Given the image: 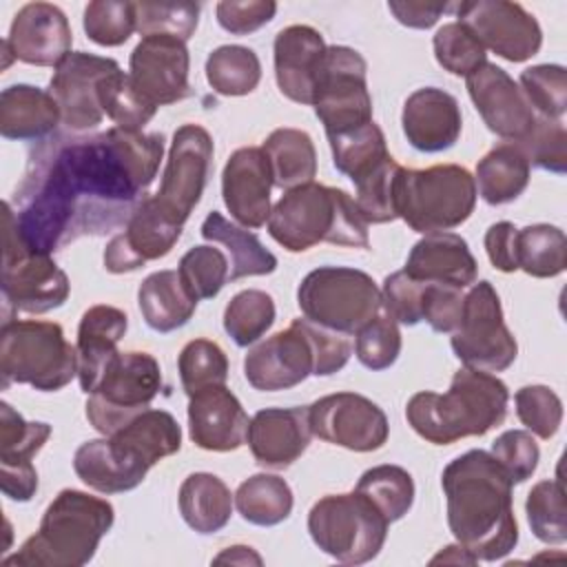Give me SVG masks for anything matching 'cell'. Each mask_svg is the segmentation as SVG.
<instances>
[{
    "instance_id": "12",
    "label": "cell",
    "mask_w": 567,
    "mask_h": 567,
    "mask_svg": "<svg viewBox=\"0 0 567 567\" xmlns=\"http://www.w3.org/2000/svg\"><path fill=\"white\" fill-rule=\"evenodd\" d=\"M159 388L162 370L153 354L140 350L117 352L86 399V419L102 436H111L148 410Z\"/></svg>"
},
{
    "instance_id": "42",
    "label": "cell",
    "mask_w": 567,
    "mask_h": 567,
    "mask_svg": "<svg viewBox=\"0 0 567 567\" xmlns=\"http://www.w3.org/2000/svg\"><path fill=\"white\" fill-rule=\"evenodd\" d=\"M73 470L78 478L100 494H122L135 489L140 483L111 454L109 439H91L75 450Z\"/></svg>"
},
{
    "instance_id": "32",
    "label": "cell",
    "mask_w": 567,
    "mask_h": 567,
    "mask_svg": "<svg viewBox=\"0 0 567 567\" xmlns=\"http://www.w3.org/2000/svg\"><path fill=\"white\" fill-rule=\"evenodd\" d=\"M60 109L53 95L31 84H11L0 93V135L18 142H42L53 135Z\"/></svg>"
},
{
    "instance_id": "41",
    "label": "cell",
    "mask_w": 567,
    "mask_h": 567,
    "mask_svg": "<svg viewBox=\"0 0 567 567\" xmlns=\"http://www.w3.org/2000/svg\"><path fill=\"white\" fill-rule=\"evenodd\" d=\"M567 266V237L558 226L532 224L518 228V270L549 279Z\"/></svg>"
},
{
    "instance_id": "25",
    "label": "cell",
    "mask_w": 567,
    "mask_h": 567,
    "mask_svg": "<svg viewBox=\"0 0 567 567\" xmlns=\"http://www.w3.org/2000/svg\"><path fill=\"white\" fill-rule=\"evenodd\" d=\"M106 439L111 454L142 483L155 463L179 452L182 427L171 412L148 408Z\"/></svg>"
},
{
    "instance_id": "47",
    "label": "cell",
    "mask_w": 567,
    "mask_h": 567,
    "mask_svg": "<svg viewBox=\"0 0 567 567\" xmlns=\"http://www.w3.org/2000/svg\"><path fill=\"white\" fill-rule=\"evenodd\" d=\"M527 523L534 536L547 545H563L567 540L565 487L560 478H545L532 487L525 501Z\"/></svg>"
},
{
    "instance_id": "28",
    "label": "cell",
    "mask_w": 567,
    "mask_h": 567,
    "mask_svg": "<svg viewBox=\"0 0 567 567\" xmlns=\"http://www.w3.org/2000/svg\"><path fill=\"white\" fill-rule=\"evenodd\" d=\"M401 126L412 148L421 153H441L452 148L461 137V106L452 93L436 86H423L408 95Z\"/></svg>"
},
{
    "instance_id": "4",
    "label": "cell",
    "mask_w": 567,
    "mask_h": 567,
    "mask_svg": "<svg viewBox=\"0 0 567 567\" xmlns=\"http://www.w3.org/2000/svg\"><path fill=\"white\" fill-rule=\"evenodd\" d=\"M113 520L115 512L109 501L80 489H62L44 509L38 532L2 565L82 567L95 556Z\"/></svg>"
},
{
    "instance_id": "1",
    "label": "cell",
    "mask_w": 567,
    "mask_h": 567,
    "mask_svg": "<svg viewBox=\"0 0 567 567\" xmlns=\"http://www.w3.org/2000/svg\"><path fill=\"white\" fill-rule=\"evenodd\" d=\"M164 157V135L111 126L97 135H51L29 155L16 228L31 252L51 255L126 226Z\"/></svg>"
},
{
    "instance_id": "34",
    "label": "cell",
    "mask_w": 567,
    "mask_h": 567,
    "mask_svg": "<svg viewBox=\"0 0 567 567\" xmlns=\"http://www.w3.org/2000/svg\"><path fill=\"white\" fill-rule=\"evenodd\" d=\"M177 501L184 523L204 536L224 529L235 505V496L228 485L210 472L188 474L179 487Z\"/></svg>"
},
{
    "instance_id": "8",
    "label": "cell",
    "mask_w": 567,
    "mask_h": 567,
    "mask_svg": "<svg viewBox=\"0 0 567 567\" xmlns=\"http://www.w3.org/2000/svg\"><path fill=\"white\" fill-rule=\"evenodd\" d=\"M476 206V184L467 168L436 164L403 168L396 179V215L416 233L432 235L461 226Z\"/></svg>"
},
{
    "instance_id": "16",
    "label": "cell",
    "mask_w": 567,
    "mask_h": 567,
    "mask_svg": "<svg viewBox=\"0 0 567 567\" xmlns=\"http://www.w3.org/2000/svg\"><path fill=\"white\" fill-rule=\"evenodd\" d=\"M213 166V137L199 124H182L171 142L166 168L157 195V204L186 224L199 204Z\"/></svg>"
},
{
    "instance_id": "38",
    "label": "cell",
    "mask_w": 567,
    "mask_h": 567,
    "mask_svg": "<svg viewBox=\"0 0 567 567\" xmlns=\"http://www.w3.org/2000/svg\"><path fill=\"white\" fill-rule=\"evenodd\" d=\"M292 489L277 474H252L239 483L235 507L241 518L257 527H275L292 512Z\"/></svg>"
},
{
    "instance_id": "40",
    "label": "cell",
    "mask_w": 567,
    "mask_h": 567,
    "mask_svg": "<svg viewBox=\"0 0 567 567\" xmlns=\"http://www.w3.org/2000/svg\"><path fill=\"white\" fill-rule=\"evenodd\" d=\"M330 151H332V164L339 173L348 175L352 182H359L363 175H368L372 168H377L385 157H390L385 146V135L374 124V120L361 128L330 135Z\"/></svg>"
},
{
    "instance_id": "43",
    "label": "cell",
    "mask_w": 567,
    "mask_h": 567,
    "mask_svg": "<svg viewBox=\"0 0 567 567\" xmlns=\"http://www.w3.org/2000/svg\"><path fill=\"white\" fill-rule=\"evenodd\" d=\"M354 489L368 496L388 523L401 520L414 503V481L410 472L399 465H377L365 470Z\"/></svg>"
},
{
    "instance_id": "51",
    "label": "cell",
    "mask_w": 567,
    "mask_h": 567,
    "mask_svg": "<svg viewBox=\"0 0 567 567\" xmlns=\"http://www.w3.org/2000/svg\"><path fill=\"white\" fill-rule=\"evenodd\" d=\"M177 272L184 286L188 288V292L199 301V299H213L219 295V290L228 281L230 264L219 248L204 244V246L190 248L179 259Z\"/></svg>"
},
{
    "instance_id": "45",
    "label": "cell",
    "mask_w": 567,
    "mask_h": 567,
    "mask_svg": "<svg viewBox=\"0 0 567 567\" xmlns=\"http://www.w3.org/2000/svg\"><path fill=\"white\" fill-rule=\"evenodd\" d=\"M401 173V164L390 155L368 175H363L357 186L354 204L365 224H388L394 221L396 215V179Z\"/></svg>"
},
{
    "instance_id": "26",
    "label": "cell",
    "mask_w": 567,
    "mask_h": 567,
    "mask_svg": "<svg viewBox=\"0 0 567 567\" xmlns=\"http://www.w3.org/2000/svg\"><path fill=\"white\" fill-rule=\"evenodd\" d=\"M312 436L308 405L264 408L250 419L246 443L259 465L284 470L308 450Z\"/></svg>"
},
{
    "instance_id": "13",
    "label": "cell",
    "mask_w": 567,
    "mask_h": 567,
    "mask_svg": "<svg viewBox=\"0 0 567 567\" xmlns=\"http://www.w3.org/2000/svg\"><path fill=\"white\" fill-rule=\"evenodd\" d=\"M365 73L368 64L359 51L341 44L326 49L315 82L312 106L328 137L372 122V97Z\"/></svg>"
},
{
    "instance_id": "46",
    "label": "cell",
    "mask_w": 567,
    "mask_h": 567,
    "mask_svg": "<svg viewBox=\"0 0 567 567\" xmlns=\"http://www.w3.org/2000/svg\"><path fill=\"white\" fill-rule=\"evenodd\" d=\"M100 104L104 115L124 131H142L157 111L135 91L128 73L122 69H115L100 82Z\"/></svg>"
},
{
    "instance_id": "17",
    "label": "cell",
    "mask_w": 567,
    "mask_h": 567,
    "mask_svg": "<svg viewBox=\"0 0 567 567\" xmlns=\"http://www.w3.org/2000/svg\"><path fill=\"white\" fill-rule=\"evenodd\" d=\"M308 410L315 436L352 452H374L390 436L385 412L357 392L326 394Z\"/></svg>"
},
{
    "instance_id": "57",
    "label": "cell",
    "mask_w": 567,
    "mask_h": 567,
    "mask_svg": "<svg viewBox=\"0 0 567 567\" xmlns=\"http://www.w3.org/2000/svg\"><path fill=\"white\" fill-rule=\"evenodd\" d=\"M501 467L507 472L514 485L525 483L538 467L540 450L532 432L527 430H507L492 443L489 452Z\"/></svg>"
},
{
    "instance_id": "3",
    "label": "cell",
    "mask_w": 567,
    "mask_h": 567,
    "mask_svg": "<svg viewBox=\"0 0 567 567\" xmlns=\"http://www.w3.org/2000/svg\"><path fill=\"white\" fill-rule=\"evenodd\" d=\"M507 403L509 390L496 374L463 365L454 372L447 392H416L405 405V419L427 443L452 445L501 425Z\"/></svg>"
},
{
    "instance_id": "49",
    "label": "cell",
    "mask_w": 567,
    "mask_h": 567,
    "mask_svg": "<svg viewBox=\"0 0 567 567\" xmlns=\"http://www.w3.org/2000/svg\"><path fill=\"white\" fill-rule=\"evenodd\" d=\"M436 62L452 75L470 78L487 62V51L463 22H447L434 33Z\"/></svg>"
},
{
    "instance_id": "55",
    "label": "cell",
    "mask_w": 567,
    "mask_h": 567,
    "mask_svg": "<svg viewBox=\"0 0 567 567\" xmlns=\"http://www.w3.org/2000/svg\"><path fill=\"white\" fill-rule=\"evenodd\" d=\"M401 346L403 341L399 323L392 321L388 315H377L357 332L354 354L363 368L379 372L390 368L399 359Z\"/></svg>"
},
{
    "instance_id": "44",
    "label": "cell",
    "mask_w": 567,
    "mask_h": 567,
    "mask_svg": "<svg viewBox=\"0 0 567 567\" xmlns=\"http://www.w3.org/2000/svg\"><path fill=\"white\" fill-rule=\"evenodd\" d=\"M275 323V301L268 292L248 288L237 292L224 310V330L239 346L257 343Z\"/></svg>"
},
{
    "instance_id": "63",
    "label": "cell",
    "mask_w": 567,
    "mask_h": 567,
    "mask_svg": "<svg viewBox=\"0 0 567 567\" xmlns=\"http://www.w3.org/2000/svg\"><path fill=\"white\" fill-rule=\"evenodd\" d=\"M213 563H230V565H261V556L246 545H233L226 547L221 554L213 558Z\"/></svg>"
},
{
    "instance_id": "56",
    "label": "cell",
    "mask_w": 567,
    "mask_h": 567,
    "mask_svg": "<svg viewBox=\"0 0 567 567\" xmlns=\"http://www.w3.org/2000/svg\"><path fill=\"white\" fill-rule=\"evenodd\" d=\"M516 416L538 439H551L563 423V401L547 385H525L514 394Z\"/></svg>"
},
{
    "instance_id": "54",
    "label": "cell",
    "mask_w": 567,
    "mask_h": 567,
    "mask_svg": "<svg viewBox=\"0 0 567 567\" xmlns=\"http://www.w3.org/2000/svg\"><path fill=\"white\" fill-rule=\"evenodd\" d=\"M529 166L563 175L567 171V131L560 120L536 117L532 131L516 142Z\"/></svg>"
},
{
    "instance_id": "5",
    "label": "cell",
    "mask_w": 567,
    "mask_h": 567,
    "mask_svg": "<svg viewBox=\"0 0 567 567\" xmlns=\"http://www.w3.org/2000/svg\"><path fill=\"white\" fill-rule=\"evenodd\" d=\"M346 334L321 328L308 319H295L286 330L248 350L244 377L259 392L290 390L310 374L330 377L350 359Z\"/></svg>"
},
{
    "instance_id": "53",
    "label": "cell",
    "mask_w": 567,
    "mask_h": 567,
    "mask_svg": "<svg viewBox=\"0 0 567 567\" xmlns=\"http://www.w3.org/2000/svg\"><path fill=\"white\" fill-rule=\"evenodd\" d=\"M137 33L146 35H173L188 42L197 29L199 4L195 2H135Z\"/></svg>"
},
{
    "instance_id": "33",
    "label": "cell",
    "mask_w": 567,
    "mask_h": 567,
    "mask_svg": "<svg viewBox=\"0 0 567 567\" xmlns=\"http://www.w3.org/2000/svg\"><path fill=\"white\" fill-rule=\"evenodd\" d=\"M137 306L146 326L166 334L190 321L197 299L188 292L177 270H157L140 284Z\"/></svg>"
},
{
    "instance_id": "2",
    "label": "cell",
    "mask_w": 567,
    "mask_h": 567,
    "mask_svg": "<svg viewBox=\"0 0 567 567\" xmlns=\"http://www.w3.org/2000/svg\"><path fill=\"white\" fill-rule=\"evenodd\" d=\"M447 525L476 560L505 558L518 543L514 496L507 472L485 450H467L441 476Z\"/></svg>"
},
{
    "instance_id": "23",
    "label": "cell",
    "mask_w": 567,
    "mask_h": 567,
    "mask_svg": "<svg viewBox=\"0 0 567 567\" xmlns=\"http://www.w3.org/2000/svg\"><path fill=\"white\" fill-rule=\"evenodd\" d=\"M272 186V171L264 148L244 146L230 153L221 173V197L237 224L244 228L268 224Z\"/></svg>"
},
{
    "instance_id": "18",
    "label": "cell",
    "mask_w": 567,
    "mask_h": 567,
    "mask_svg": "<svg viewBox=\"0 0 567 567\" xmlns=\"http://www.w3.org/2000/svg\"><path fill=\"white\" fill-rule=\"evenodd\" d=\"M120 69L113 58L86 51H71L53 71L49 93L53 95L60 120L71 133H84L102 124L100 82Z\"/></svg>"
},
{
    "instance_id": "52",
    "label": "cell",
    "mask_w": 567,
    "mask_h": 567,
    "mask_svg": "<svg viewBox=\"0 0 567 567\" xmlns=\"http://www.w3.org/2000/svg\"><path fill=\"white\" fill-rule=\"evenodd\" d=\"M89 40L100 47H120L137 31L135 2L95 0L89 2L82 18Z\"/></svg>"
},
{
    "instance_id": "29",
    "label": "cell",
    "mask_w": 567,
    "mask_h": 567,
    "mask_svg": "<svg viewBox=\"0 0 567 567\" xmlns=\"http://www.w3.org/2000/svg\"><path fill=\"white\" fill-rule=\"evenodd\" d=\"M328 44L323 35L308 24H290L275 38V78L279 91L297 102L312 106L315 82Z\"/></svg>"
},
{
    "instance_id": "48",
    "label": "cell",
    "mask_w": 567,
    "mask_h": 567,
    "mask_svg": "<svg viewBox=\"0 0 567 567\" xmlns=\"http://www.w3.org/2000/svg\"><path fill=\"white\" fill-rule=\"evenodd\" d=\"M177 370L182 388L190 396L204 388L226 385L228 359L215 341L193 339L182 348L177 357Z\"/></svg>"
},
{
    "instance_id": "62",
    "label": "cell",
    "mask_w": 567,
    "mask_h": 567,
    "mask_svg": "<svg viewBox=\"0 0 567 567\" xmlns=\"http://www.w3.org/2000/svg\"><path fill=\"white\" fill-rule=\"evenodd\" d=\"M390 13L410 29H430L439 22V18L452 9V4L441 2H412V0H390Z\"/></svg>"
},
{
    "instance_id": "36",
    "label": "cell",
    "mask_w": 567,
    "mask_h": 567,
    "mask_svg": "<svg viewBox=\"0 0 567 567\" xmlns=\"http://www.w3.org/2000/svg\"><path fill=\"white\" fill-rule=\"evenodd\" d=\"M532 166L516 142H503L476 164V190L489 206L514 202L529 184Z\"/></svg>"
},
{
    "instance_id": "20",
    "label": "cell",
    "mask_w": 567,
    "mask_h": 567,
    "mask_svg": "<svg viewBox=\"0 0 567 567\" xmlns=\"http://www.w3.org/2000/svg\"><path fill=\"white\" fill-rule=\"evenodd\" d=\"M190 55L186 42L173 35H146L128 60V78L135 91L153 106H166L190 93Z\"/></svg>"
},
{
    "instance_id": "15",
    "label": "cell",
    "mask_w": 567,
    "mask_h": 567,
    "mask_svg": "<svg viewBox=\"0 0 567 567\" xmlns=\"http://www.w3.org/2000/svg\"><path fill=\"white\" fill-rule=\"evenodd\" d=\"M485 47L507 62H525L540 51L543 31L538 20L518 2L470 0L452 9Z\"/></svg>"
},
{
    "instance_id": "61",
    "label": "cell",
    "mask_w": 567,
    "mask_h": 567,
    "mask_svg": "<svg viewBox=\"0 0 567 567\" xmlns=\"http://www.w3.org/2000/svg\"><path fill=\"white\" fill-rule=\"evenodd\" d=\"M485 250L501 272L518 270V228L512 221H496L485 233Z\"/></svg>"
},
{
    "instance_id": "22",
    "label": "cell",
    "mask_w": 567,
    "mask_h": 567,
    "mask_svg": "<svg viewBox=\"0 0 567 567\" xmlns=\"http://www.w3.org/2000/svg\"><path fill=\"white\" fill-rule=\"evenodd\" d=\"M465 80L478 115L494 135L507 142H520L532 131L536 113L505 69L485 62Z\"/></svg>"
},
{
    "instance_id": "24",
    "label": "cell",
    "mask_w": 567,
    "mask_h": 567,
    "mask_svg": "<svg viewBox=\"0 0 567 567\" xmlns=\"http://www.w3.org/2000/svg\"><path fill=\"white\" fill-rule=\"evenodd\" d=\"M4 44L13 60L33 66H58L71 53L73 31L60 7L29 2L13 16Z\"/></svg>"
},
{
    "instance_id": "19",
    "label": "cell",
    "mask_w": 567,
    "mask_h": 567,
    "mask_svg": "<svg viewBox=\"0 0 567 567\" xmlns=\"http://www.w3.org/2000/svg\"><path fill=\"white\" fill-rule=\"evenodd\" d=\"M184 224L168 215L155 197H144L104 250V268L113 275L133 272L148 261L166 257L182 237Z\"/></svg>"
},
{
    "instance_id": "11",
    "label": "cell",
    "mask_w": 567,
    "mask_h": 567,
    "mask_svg": "<svg viewBox=\"0 0 567 567\" xmlns=\"http://www.w3.org/2000/svg\"><path fill=\"white\" fill-rule=\"evenodd\" d=\"M4 248H2V323L11 321V312L42 315L60 308L71 292L66 272L51 255L31 252L18 235L11 202L2 206Z\"/></svg>"
},
{
    "instance_id": "59",
    "label": "cell",
    "mask_w": 567,
    "mask_h": 567,
    "mask_svg": "<svg viewBox=\"0 0 567 567\" xmlns=\"http://www.w3.org/2000/svg\"><path fill=\"white\" fill-rule=\"evenodd\" d=\"M463 299H465V295L461 292V288L425 281L421 319L434 332H454L461 323Z\"/></svg>"
},
{
    "instance_id": "50",
    "label": "cell",
    "mask_w": 567,
    "mask_h": 567,
    "mask_svg": "<svg viewBox=\"0 0 567 567\" xmlns=\"http://www.w3.org/2000/svg\"><path fill=\"white\" fill-rule=\"evenodd\" d=\"M518 86L532 106L547 120H560L567 111V71L560 64H534L527 66Z\"/></svg>"
},
{
    "instance_id": "64",
    "label": "cell",
    "mask_w": 567,
    "mask_h": 567,
    "mask_svg": "<svg viewBox=\"0 0 567 567\" xmlns=\"http://www.w3.org/2000/svg\"><path fill=\"white\" fill-rule=\"evenodd\" d=\"M430 563H432V565H436V563H465V565H476L478 560H476L463 545H447V547H443Z\"/></svg>"
},
{
    "instance_id": "58",
    "label": "cell",
    "mask_w": 567,
    "mask_h": 567,
    "mask_svg": "<svg viewBox=\"0 0 567 567\" xmlns=\"http://www.w3.org/2000/svg\"><path fill=\"white\" fill-rule=\"evenodd\" d=\"M423 288L425 281L410 277L405 270H396L385 277L381 288V308L383 312L403 326L421 323L423 308Z\"/></svg>"
},
{
    "instance_id": "27",
    "label": "cell",
    "mask_w": 567,
    "mask_h": 567,
    "mask_svg": "<svg viewBox=\"0 0 567 567\" xmlns=\"http://www.w3.org/2000/svg\"><path fill=\"white\" fill-rule=\"evenodd\" d=\"M248 414L226 385L204 388L188 396L190 441L208 452H233L246 443Z\"/></svg>"
},
{
    "instance_id": "31",
    "label": "cell",
    "mask_w": 567,
    "mask_h": 567,
    "mask_svg": "<svg viewBox=\"0 0 567 567\" xmlns=\"http://www.w3.org/2000/svg\"><path fill=\"white\" fill-rule=\"evenodd\" d=\"M128 328V317L124 310L106 303L91 306L78 326V381L84 394H91L109 365V361L120 352L117 343L122 341Z\"/></svg>"
},
{
    "instance_id": "37",
    "label": "cell",
    "mask_w": 567,
    "mask_h": 567,
    "mask_svg": "<svg viewBox=\"0 0 567 567\" xmlns=\"http://www.w3.org/2000/svg\"><path fill=\"white\" fill-rule=\"evenodd\" d=\"M264 153L272 171V184L281 190L315 182L317 151L312 137L299 128H275L266 142Z\"/></svg>"
},
{
    "instance_id": "14",
    "label": "cell",
    "mask_w": 567,
    "mask_h": 567,
    "mask_svg": "<svg viewBox=\"0 0 567 567\" xmlns=\"http://www.w3.org/2000/svg\"><path fill=\"white\" fill-rule=\"evenodd\" d=\"M452 350L465 368L485 372H503L516 361L518 343L505 326L498 292L489 281H474L467 290Z\"/></svg>"
},
{
    "instance_id": "9",
    "label": "cell",
    "mask_w": 567,
    "mask_h": 567,
    "mask_svg": "<svg viewBox=\"0 0 567 567\" xmlns=\"http://www.w3.org/2000/svg\"><path fill=\"white\" fill-rule=\"evenodd\" d=\"M388 518L361 492L328 494L308 512L312 543L330 558L363 565L379 556L388 536Z\"/></svg>"
},
{
    "instance_id": "21",
    "label": "cell",
    "mask_w": 567,
    "mask_h": 567,
    "mask_svg": "<svg viewBox=\"0 0 567 567\" xmlns=\"http://www.w3.org/2000/svg\"><path fill=\"white\" fill-rule=\"evenodd\" d=\"M51 436V425L24 421L7 401L0 403V489L7 498L27 503L38 492L33 456Z\"/></svg>"
},
{
    "instance_id": "60",
    "label": "cell",
    "mask_w": 567,
    "mask_h": 567,
    "mask_svg": "<svg viewBox=\"0 0 567 567\" xmlns=\"http://www.w3.org/2000/svg\"><path fill=\"white\" fill-rule=\"evenodd\" d=\"M217 22L233 35H246L268 24L277 13L272 0H221L215 7Z\"/></svg>"
},
{
    "instance_id": "6",
    "label": "cell",
    "mask_w": 567,
    "mask_h": 567,
    "mask_svg": "<svg viewBox=\"0 0 567 567\" xmlns=\"http://www.w3.org/2000/svg\"><path fill=\"white\" fill-rule=\"evenodd\" d=\"M268 235L290 252H303L321 241L368 248V224L354 199L326 184H303L286 190L268 217Z\"/></svg>"
},
{
    "instance_id": "10",
    "label": "cell",
    "mask_w": 567,
    "mask_h": 567,
    "mask_svg": "<svg viewBox=\"0 0 567 567\" xmlns=\"http://www.w3.org/2000/svg\"><path fill=\"white\" fill-rule=\"evenodd\" d=\"M297 303L303 319L339 334H357L379 315L381 288L363 270L319 266L301 279Z\"/></svg>"
},
{
    "instance_id": "7",
    "label": "cell",
    "mask_w": 567,
    "mask_h": 567,
    "mask_svg": "<svg viewBox=\"0 0 567 567\" xmlns=\"http://www.w3.org/2000/svg\"><path fill=\"white\" fill-rule=\"evenodd\" d=\"M2 388L24 383L40 392L62 390L78 377V350L55 321L11 319L0 328Z\"/></svg>"
},
{
    "instance_id": "35",
    "label": "cell",
    "mask_w": 567,
    "mask_h": 567,
    "mask_svg": "<svg viewBox=\"0 0 567 567\" xmlns=\"http://www.w3.org/2000/svg\"><path fill=\"white\" fill-rule=\"evenodd\" d=\"M202 237L226 248L230 257L228 281L270 275L277 268V257L259 241L255 233L226 219L217 210L208 213L202 221Z\"/></svg>"
},
{
    "instance_id": "30",
    "label": "cell",
    "mask_w": 567,
    "mask_h": 567,
    "mask_svg": "<svg viewBox=\"0 0 567 567\" xmlns=\"http://www.w3.org/2000/svg\"><path fill=\"white\" fill-rule=\"evenodd\" d=\"M403 270L414 279L447 284L463 290L476 281L478 266L467 241L456 233L443 230L419 239L412 246Z\"/></svg>"
},
{
    "instance_id": "39",
    "label": "cell",
    "mask_w": 567,
    "mask_h": 567,
    "mask_svg": "<svg viewBox=\"0 0 567 567\" xmlns=\"http://www.w3.org/2000/svg\"><path fill=\"white\" fill-rule=\"evenodd\" d=\"M206 80L219 95H248L257 89L261 80V62L257 53L248 47L224 44L208 55Z\"/></svg>"
}]
</instances>
